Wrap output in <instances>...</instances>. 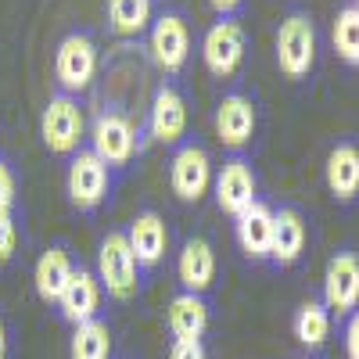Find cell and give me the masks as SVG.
Listing matches in <instances>:
<instances>
[{
    "instance_id": "1",
    "label": "cell",
    "mask_w": 359,
    "mask_h": 359,
    "mask_svg": "<svg viewBox=\"0 0 359 359\" xmlns=\"http://www.w3.org/2000/svg\"><path fill=\"white\" fill-rule=\"evenodd\" d=\"M316 50H320V36H316L313 15L298 4L287 8L273 36V57H277L280 76H287L291 83L309 79V72L316 69Z\"/></svg>"
},
{
    "instance_id": "2",
    "label": "cell",
    "mask_w": 359,
    "mask_h": 359,
    "mask_svg": "<svg viewBox=\"0 0 359 359\" xmlns=\"http://www.w3.org/2000/svg\"><path fill=\"white\" fill-rule=\"evenodd\" d=\"M140 262L126 241V230H108L97 245V280L101 291L115 302H130L140 291Z\"/></svg>"
},
{
    "instance_id": "3",
    "label": "cell",
    "mask_w": 359,
    "mask_h": 359,
    "mask_svg": "<svg viewBox=\"0 0 359 359\" xmlns=\"http://www.w3.org/2000/svg\"><path fill=\"white\" fill-rule=\"evenodd\" d=\"M90 151H94L111 172L133 165V158L140 151L137 123L123 108H104L94 118V126H90Z\"/></svg>"
},
{
    "instance_id": "4",
    "label": "cell",
    "mask_w": 359,
    "mask_h": 359,
    "mask_svg": "<svg viewBox=\"0 0 359 359\" xmlns=\"http://www.w3.org/2000/svg\"><path fill=\"white\" fill-rule=\"evenodd\" d=\"M212 176H216V165H212V158H208L205 144L184 140V144L172 147L169 187L184 205H198L208 191H212Z\"/></svg>"
},
{
    "instance_id": "5",
    "label": "cell",
    "mask_w": 359,
    "mask_h": 359,
    "mask_svg": "<svg viewBox=\"0 0 359 359\" xmlns=\"http://www.w3.org/2000/svg\"><path fill=\"white\" fill-rule=\"evenodd\" d=\"M40 137L50 155H76L86 137V115L72 94H54L40 115Z\"/></svg>"
},
{
    "instance_id": "6",
    "label": "cell",
    "mask_w": 359,
    "mask_h": 359,
    "mask_svg": "<svg viewBox=\"0 0 359 359\" xmlns=\"http://www.w3.org/2000/svg\"><path fill=\"white\" fill-rule=\"evenodd\" d=\"M65 194H69V205L76 212H97L104 205V198L111 194V169L90 151V147H79L69 158Z\"/></svg>"
},
{
    "instance_id": "7",
    "label": "cell",
    "mask_w": 359,
    "mask_h": 359,
    "mask_svg": "<svg viewBox=\"0 0 359 359\" xmlns=\"http://www.w3.org/2000/svg\"><path fill=\"white\" fill-rule=\"evenodd\" d=\"M97 43L90 33H69L54 50V79L62 86V94H83L97 76Z\"/></svg>"
},
{
    "instance_id": "8",
    "label": "cell",
    "mask_w": 359,
    "mask_h": 359,
    "mask_svg": "<svg viewBox=\"0 0 359 359\" xmlns=\"http://www.w3.org/2000/svg\"><path fill=\"white\" fill-rule=\"evenodd\" d=\"M320 298L331 309V316H348L352 309H359V248L355 245H341L327 259Z\"/></svg>"
},
{
    "instance_id": "9",
    "label": "cell",
    "mask_w": 359,
    "mask_h": 359,
    "mask_svg": "<svg viewBox=\"0 0 359 359\" xmlns=\"http://www.w3.org/2000/svg\"><path fill=\"white\" fill-rule=\"evenodd\" d=\"M248 36L237 18H216L201 36V62L216 79H230L245 62Z\"/></svg>"
},
{
    "instance_id": "10",
    "label": "cell",
    "mask_w": 359,
    "mask_h": 359,
    "mask_svg": "<svg viewBox=\"0 0 359 359\" xmlns=\"http://www.w3.org/2000/svg\"><path fill=\"white\" fill-rule=\"evenodd\" d=\"M212 194H216L219 212H226L230 219H237L245 208H252L259 201V176H255L252 158L230 155L212 176Z\"/></svg>"
},
{
    "instance_id": "11",
    "label": "cell",
    "mask_w": 359,
    "mask_h": 359,
    "mask_svg": "<svg viewBox=\"0 0 359 359\" xmlns=\"http://www.w3.org/2000/svg\"><path fill=\"white\" fill-rule=\"evenodd\" d=\"M259 130V108L248 94L241 90H230V94L219 97L216 104V137L223 147H230L233 155H241L245 147L255 140Z\"/></svg>"
},
{
    "instance_id": "12",
    "label": "cell",
    "mask_w": 359,
    "mask_h": 359,
    "mask_svg": "<svg viewBox=\"0 0 359 359\" xmlns=\"http://www.w3.org/2000/svg\"><path fill=\"white\" fill-rule=\"evenodd\" d=\"M151 57L155 65L169 76L184 72L187 57H191V25L180 11H162L158 18H151Z\"/></svg>"
},
{
    "instance_id": "13",
    "label": "cell",
    "mask_w": 359,
    "mask_h": 359,
    "mask_svg": "<svg viewBox=\"0 0 359 359\" xmlns=\"http://www.w3.org/2000/svg\"><path fill=\"white\" fill-rule=\"evenodd\" d=\"M147 133H151V140H158L165 147L184 144V137H187V97L180 94V86L162 83L155 90L151 108H147Z\"/></svg>"
},
{
    "instance_id": "14",
    "label": "cell",
    "mask_w": 359,
    "mask_h": 359,
    "mask_svg": "<svg viewBox=\"0 0 359 359\" xmlns=\"http://www.w3.org/2000/svg\"><path fill=\"white\" fill-rule=\"evenodd\" d=\"M309 245V226L306 216L294 205H277L273 208V248H269V266L291 269L302 262Z\"/></svg>"
},
{
    "instance_id": "15",
    "label": "cell",
    "mask_w": 359,
    "mask_h": 359,
    "mask_svg": "<svg viewBox=\"0 0 359 359\" xmlns=\"http://www.w3.org/2000/svg\"><path fill=\"white\" fill-rule=\"evenodd\" d=\"M126 241H130L140 269H155L165 262V252H169V226L155 208H140L126 226Z\"/></svg>"
},
{
    "instance_id": "16",
    "label": "cell",
    "mask_w": 359,
    "mask_h": 359,
    "mask_svg": "<svg viewBox=\"0 0 359 359\" xmlns=\"http://www.w3.org/2000/svg\"><path fill=\"white\" fill-rule=\"evenodd\" d=\"M101 298H104V291H101L97 273H90L86 266H76L72 280L65 284L62 298H57L54 306H57V313H62L65 323L79 327V323H86V320H97V316H101Z\"/></svg>"
},
{
    "instance_id": "17",
    "label": "cell",
    "mask_w": 359,
    "mask_h": 359,
    "mask_svg": "<svg viewBox=\"0 0 359 359\" xmlns=\"http://www.w3.org/2000/svg\"><path fill=\"white\" fill-rule=\"evenodd\" d=\"M233 241L245 259L269 262V248H273V208L262 198L233 219Z\"/></svg>"
},
{
    "instance_id": "18",
    "label": "cell",
    "mask_w": 359,
    "mask_h": 359,
    "mask_svg": "<svg viewBox=\"0 0 359 359\" xmlns=\"http://www.w3.org/2000/svg\"><path fill=\"white\" fill-rule=\"evenodd\" d=\"M323 180H327V191H331V198L338 205L359 201V144L355 140H338L327 151Z\"/></svg>"
},
{
    "instance_id": "19",
    "label": "cell",
    "mask_w": 359,
    "mask_h": 359,
    "mask_svg": "<svg viewBox=\"0 0 359 359\" xmlns=\"http://www.w3.org/2000/svg\"><path fill=\"white\" fill-rule=\"evenodd\" d=\"M176 277L184 291L208 294V287L216 284V248L205 237H187L176 255Z\"/></svg>"
},
{
    "instance_id": "20",
    "label": "cell",
    "mask_w": 359,
    "mask_h": 359,
    "mask_svg": "<svg viewBox=\"0 0 359 359\" xmlns=\"http://www.w3.org/2000/svg\"><path fill=\"white\" fill-rule=\"evenodd\" d=\"M76 266H79V262L72 259L69 245H50V248L40 252V259H36V266H33V287H36V294L43 298L47 306H54L57 298H62L65 284H69L72 273H76Z\"/></svg>"
},
{
    "instance_id": "21",
    "label": "cell",
    "mask_w": 359,
    "mask_h": 359,
    "mask_svg": "<svg viewBox=\"0 0 359 359\" xmlns=\"http://www.w3.org/2000/svg\"><path fill=\"white\" fill-rule=\"evenodd\" d=\"M331 331H334V316H331V309L323 306L320 294L306 298V302L294 309V316H291V334H294V341L302 345L309 355H320L327 348Z\"/></svg>"
},
{
    "instance_id": "22",
    "label": "cell",
    "mask_w": 359,
    "mask_h": 359,
    "mask_svg": "<svg viewBox=\"0 0 359 359\" xmlns=\"http://www.w3.org/2000/svg\"><path fill=\"white\" fill-rule=\"evenodd\" d=\"M208 320H212V306H208L205 294H194V291L172 294V302L165 309V327L172 338H205Z\"/></svg>"
},
{
    "instance_id": "23",
    "label": "cell",
    "mask_w": 359,
    "mask_h": 359,
    "mask_svg": "<svg viewBox=\"0 0 359 359\" xmlns=\"http://www.w3.org/2000/svg\"><path fill=\"white\" fill-rule=\"evenodd\" d=\"M111 348H115L111 327L101 316L72 327V338H69V355L72 359H111Z\"/></svg>"
},
{
    "instance_id": "24",
    "label": "cell",
    "mask_w": 359,
    "mask_h": 359,
    "mask_svg": "<svg viewBox=\"0 0 359 359\" xmlns=\"http://www.w3.org/2000/svg\"><path fill=\"white\" fill-rule=\"evenodd\" d=\"M108 25L115 36H140L151 29V0H108Z\"/></svg>"
},
{
    "instance_id": "25",
    "label": "cell",
    "mask_w": 359,
    "mask_h": 359,
    "mask_svg": "<svg viewBox=\"0 0 359 359\" xmlns=\"http://www.w3.org/2000/svg\"><path fill=\"white\" fill-rule=\"evenodd\" d=\"M331 40H334V54L341 57V62L352 65V69H359V11L352 4L338 8Z\"/></svg>"
},
{
    "instance_id": "26",
    "label": "cell",
    "mask_w": 359,
    "mask_h": 359,
    "mask_svg": "<svg viewBox=\"0 0 359 359\" xmlns=\"http://www.w3.org/2000/svg\"><path fill=\"white\" fill-rule=\"evenodd\" d=\"M18 252V223L15 212H0V266H8Z\"/></svg>"
},
{
    "instance_id": "27",
    "label": "cell",
    "mask_w": 359,
    "mask_h": 359,
    "mask_svg": "<svg viewBox=\"0 0 359 359\" xmlns=\"http://www.w3.org/2000/svg\"><path fill=\"white\" fill-rule=\"evenodd\" d=\"M15 198H18V180L15 169L0 158V212H15Z\"/></svg>"
},
{
    "instance_id": "28",
    "label": "cell",
    "mask_w": 359,
    "mask_h": 359,
    "mask_svg": "<svg viewBox=\"0 0 359 359\" xmlns=\"http://www.w3.org/2000/svg\"><path fill=\"white\" fill-rule=\"evenodd\" d=\"M169 359H208V348L201 338H172Z\"/></svg>"
},
{
    "instance_id": "29",
    "label": "cell",
    "mask_w": 359,
    "mask_h": 359,
    "mask_svg": "<svg viewBox=\"0 0 359 359\" xmlns=\"http://www.w3.org/2000/svg\"><path fill=\"white\" fill-rule=\"evenodd\" d=\"M341 345H345V359H359V309H352V313L345 316Z\"/></svg>"
},
{
    "instance_id": "30",
    "label": "cell",
    "mask_w": 359,
    "mask_h": 359,
    "mask_svg": "<svg viewBox=\"0 0 359 359\" xmlns=\"http://www.w3.org/2000/svg\"><path fill=\"white\" fill-rule=\"evenodd\" d=\"M208 4H212V11L219 18H237V11H241L245 0H208Z\"/></svg>"
},
{
    "instance_id": "31",
    "label": "cell",
    "mask_w": 359,
    "mask_h": 359,
    "mask_svg": "<svg viewBox=\"0 0 359 359\" xmlns=\"http://www.w3.org/2000/svg\"><path fill=\"white\" fill-rule=\"evenodd\" d=\"M0 359H11V338H8V323L0 316Z\"/></svg>"
},
{
    "instance_id": "32",
    "label": "cell",
    "mask_w": 359,
    "mask_h": 359,
    "mask_svg": "<svg viewBox=\"0 0 359 359\" xmlns=\"http://www.w3.org/2000/svg\"><path fill=\"white\" fill-rule=\"evenodd\" d=\"M352 8H355V11H359V0H352Z\"/></svg>"
}]
</instances>
